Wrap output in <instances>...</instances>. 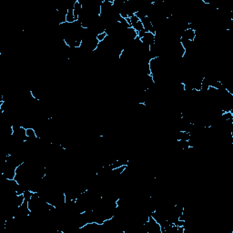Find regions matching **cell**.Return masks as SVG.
<instances>
[{
  "mask_svg": "<svg viewBox=\"0 0 233 233\" xmlns=\"http://www.w3.org/2000/svg\"><path fill=\"white\" fill-rule=\"evenodd\" d=\"M107 37V30H103V31H101L99 33L97 34V36H96V38H97V40L98 41L99 43H102V42H104V41L106 40V38Z\"/></svg>",
  "mask_w": 233,
  "mask_h": 233,
  "instance_id": "obj_1",
  "label": "cell"
}]
</instances>
